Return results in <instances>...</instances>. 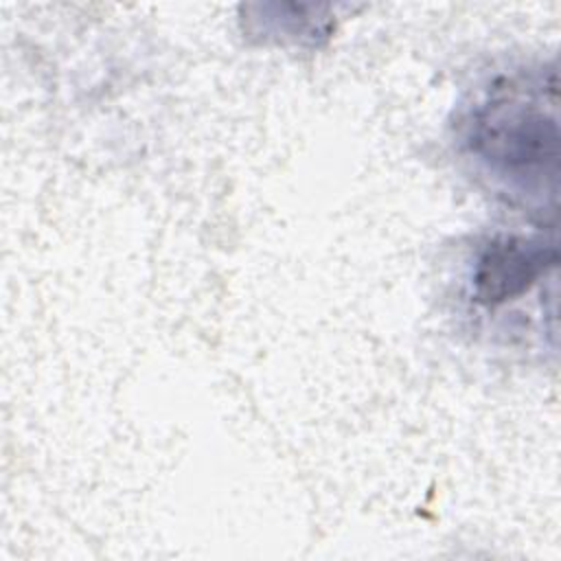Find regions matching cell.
Returning <instances> with one entry per match:
<instances>
[{"label":"cell","instance_id":"cell-2","mask_svg":"<svg viewBox=\"0 0 561 561\" xmlns=\"http://www.w3.org/2000/svg\"><path fill=\"white\" fill-rule=\"evenodd\" d=\"M557 263V248L541 241L502 237L491 241L473 270V296L480 305L495 307L524 294L548 267Z\"/></svg>","mask_w":561,"mask_h":561},{"label":"cell","instance_id":"cell-1","mask_svg":"<svg viewBox=\"0 0 561 561\" xmlns=\"http://www.w3.org/2000/svg\"><path fill=\"white\" fill-rule=\"evenodd\" d=\"M458 134L478 169L508 193L557 191V81L541 72L493 81L465 110Z\"/></svg>","mask_w":561,"mask_h":561}]
</instances>
